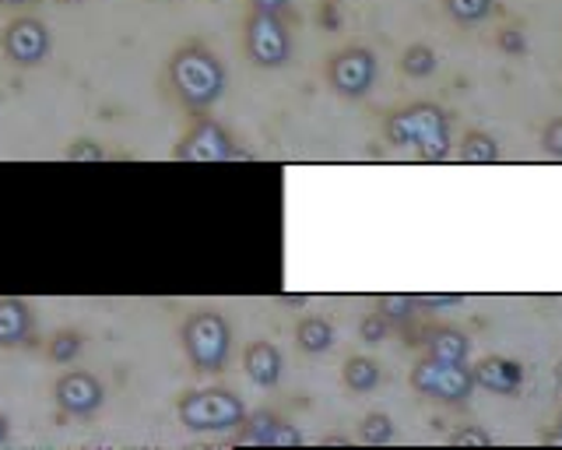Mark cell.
<instances>
[{"mask_svg": "<svg viewBox=\"0 0 562 450\" xmlns=\"http://www.w3.org/2000/svg\"><path fill=\"white\" fill-rule=\"evenodd\" d=\"M386 137L394 148H415L426 162H439L450 148L447 113L432 102H418V106L386 120Z\"/></svg>", "mask_w": 562, "mask_h": 450, "instance_id": "cell-1", "label": "cell"}, {"mask_svg": "<svg viewBox=\"0 0 562 450\" xmlns=\"http://www.w3.org/2000/svg\"><path fill=\"white\" fill-rule=\"evenodd\" d=\"M169 81L187 106L207 110L225 89V71L215 60V54H207L204 46H183L176 49V57L169 64Z\"/></svg>", "mask_w": 562, "mask_h": 450, "instance_id": "cell-2", "label": "cell"}, {"mask_svg": "<svg viewBox=\"0 0 562 450\" xmlns=\"http://www.w3.org/2000/svg\"><path fill=\"white\" fill-rule=\"evenodd\" d=\"M228 341H233V335H228V324L222 314H211V310H204V314H193L183 327V349L190 356V362L204 373H215L225 367L228 359Z\"/></svg>", "mask_w": 562, "mask_h": 450, "instance_id": "cell-3", "label": "cell"}, {"mask_svg": "<svg viewBox=\"0 0 562 450\" xmlns=\"http://www.w3.org/2000/svg\"><path fill=\"white\" fill-rule=\"evenodd\" d=\"M180 423L187 429H233L246 419V408L233 391H193L180 397Z\"/></svg>", "mask_w": 562, "mask_h": 450, "instance_id": "cell-4", "label": "cell"}, {"mask_svg": "<svg viewBox=\"0 0 562 450\" xmlns=\"http://www.w3.org/2000/svg\"><path fill=\"white\" fill-rule=\"evenodd\" d=\"M412 387L418 394L439 397V402H464L474 387V376L464 362H443V359L426 356L412 370Z\"/></svg>", "mask_w": 562, "mask_h": 450, "instance_id": "cell-5", "label": "cell"}, {"mask_svg": "<svg viewBox=\"0 0 562 450\" xmlns=\"http://www.w3.org/2000/svg\"><path fill=\"white\" fill-rule=\"evenodd\" d=\"M0 49H4V57L14 67H35L49 57V29L40 19H32V14H22V19H14L4 29Z\"/></svg>", "mask_w": 562, "mask_h": 450, "instance_id": "cell-6", "label": "cell"}, {"mask_svg": "<svg viewBox=\"0 0 562 450\" xmlns=\"http://www.w3.org/2000/svg\"><path fill=\"white\" fill-rule=\"evenodd\" d=\"M246 49H250L254 64L260 67H281L289 60V32L278 22V14H260L254 11L250 25H246Z\"/></svg>", "mask_w": 562, "mask_h": 450, "instance_id": "cell-7", "label": "cell"}, {"mask_svg": "<svg viewBox=\"0 0 562 450\" xmlns=\"http://www.w3.org/2000/svg\"><path fill=\"white\" fill-rule=\"evenodd\" d=\"M53 397H57V408L64 415H75V419H88L95 415L105 402V391L99 384V376L85 373V370H70L57 380L53 387Z\"/></svg>", "mask_w": 562, "mask_h": 450, "instance_id": "cell-8", "label": "cell"}, {"mask_svg": "<svg viewBox=\"0 0 562 450\" xmlns=\"http://www.w3.org/2000/svg\"><path fill=\"white\" fill-rule=\"evenodd\" d=\"M373 78H376V57L369 54V49H362V46L341 49V54L330 60V85L341 95L369 92V89H373Z\"/></svg>", "mask_w": 562, "mask_h": 450, "instance_id": "cell-9", "label": "cell"}, {"mask_svg": "<svg viewBox=\"0 0 562 450\" xmlns=\"http://www.w3.org/2000/svg\"><path fill=\"white\" fill-rule=\"evenodd\" d=\"M176 159L180 162H225V159H233V142H228V134L215 124V120H201V124L180 142V148H176Z\"/></svg>", "mask_w": 562, "mask_h": 450, "instance_id": "cell-10", "label": "cell"}, {"mask_svg": "<svg viewBox=\"0 0 562 450\" xmlns=\"http://www.w3.org/2000/svg\"><path fill=\"white\" fill-rule=\"evenodd\" d=\"M471 376H474V384L492 391V394H517L524 384L520 362L506 359V356H485L479 367L471 370Z\"/></svg>", "mask_w": 562, "mask_h": 450, "instance_id": "cell-11", "label": "cell"}, {"mask_svg": "<svg viewBox=\"0 0 562 450\" xmlns=\"http://www.w3.org/2000/svg\"><path fill=\"white\" fill-rule=\"evenodd\" d=\"M32 310L22 300L4 296L0 300V349H11V345H25L32 338Z\"/></svg>", "mask_w": 562, "mask_h": 450, "instance_id": "cell-12", "label": "cell"}, {"mask_svg": "<svg viewBox=\"0 0 562 450\" xmlns=\"http://www.w3.org/2000/svg\"><path fill=\"white\" fill-rule=\"evenodd\" d=\"M243 367H246V373H250L254 384H260V387H274V384H278V376H281V356H278L274 345L257 341V345H250V349H246Z\"/></svg>", "mask_w": 562, "mask_h": 450, "instance_id": "cell-13", "label": "cell"}, {"mask_svg": "<svg viewBox=\"0 0 562 450\" xmlns=\"http://www.w3.org/2000/svg\"><path fill=\"white\" fill-rule=\"evenodd\" d=\"M468 349H471V341L461 331H453V327H436V331L429 335V356L432 359L464 362L468 359Z\"/></svg>", "mask_w": 562, "mask_h": 450, "instance_id": "cell-14", "label": "cell"}, {"mask_svg": "<svg viewBox=\"0 0 562 450\" xmlns=\"http://www.w3.org/2000/svg\"><path fill=\"white\" fill-rule=\"evenodd\" d=\"M496 159H499V145L492 142L488 134H482V131L464 134V142H461V162H468V166H492Z\"/></svg>", "mask_w": 562, "mask_h": 450, "instance_id": "cell-15", "label": "cell"}, {"mask_svg": "<svg viewBox=\"0 0 562 450\" xmlns=\"http://www.w3.org/2000/svg\"><path fill=\"white\" fill-rule=\"evenodd\" d=\"M295 341L303 345L306 352H327L330 341H334V327L324 317H306L303 324L295 327Z\"/></svg>", "mask_w": 562, "mask_h": 450, "instance_id": "cell-16", "label": "cell"}, {"mask_svg": "<svg viewBox=\"0 0 562 450\" xmlns=\"http://www.w3.org/2000/svg\"><path fill=\"white\" fill-rule=\"evenodd\" d=\"M345 384L351 391H373L380 384V367L373 359H366V356L348 359L345 362Z\"/></svg>", "mask_w": 562, "mask_h": 450, "instance_id": "cell-17", "label": "cell"}, {"mask_svg": "<svg viewBox=\"0 0 562 450\" xmlns=\"http://www.w3.org/2000/svg\"><path fill=\"white\" fill-rule=\"evenodd\" d=\"M243 426V423H239ZM274 426H278V419L271 412H257L250 423L243 426V432H239V443L243 447H268L271 443V432H274Z\"/></svg>", "mask_w": 562, "mask_h": 450, "instance_id": "cell-18", "label": "cell"}, {"mask_svg": "<svg viewBox=\"0 0 562 450\" xmlns=\"http://www.w3.org/2000/svg\"><path fill=\"white\" fill-rule=\"evenodd\" d=\"M401 67H404V75H412V78H429L436 71V54L429 46H408L404 49V57H401Z\"/></svg>", "mask_w": 562, "mask_h": 450, "instance_id": "cell-19", "label": "cell"}, {"mask_svg": "<svg viewBox=\"0 0 562 450\" xmlns=\"http://www.w3.org/2000/svg\"><path fill=\"white\" fill-rule=\"evenodd\" d=\"M46 352L53 362H75L81 356V335L78 331H57L49 338Z\"/></svg>", "mask_w": 562, "mask_h": 450, "instance_id": "cell-20", "label": "cell"}, {"mask_svg": "<svg viewBox=\"0 0 562 450\" xmlns=\"http://www.w3.org/2000/svg\"><path fill=\"white\" fill-rule=\"evenodd\" d=\"M362 440H366V443H391V440H394V423H391V415H383V412L366 415V419H362Z\"/></svg>", "mask_w": 562, "mask_h": 450, "instance_id": "cell-21", "label": "cell"}, {"mask_svg": "<svg viewBox=\"0 0 562 450\" xmlns=\"http://www.w3.org/2000/svg\"><path fill=\"white\" fill-rule=\"evenodd\" d=\"M447 8L457 22H482L492 11V0H447Z\"/></svg>", "mask_w": 562, "mask_h": 450, "instance_id": "cell-22", "label": "cell"}, {"mask_svg": "<svg viewBox=\"0 0 562 450\" xmlns=\"http://www.w3.org/2000/svg\"><path fill=\"white\" fill-rule=\"evenodd\" d=\"M67 159H70V162H102V159H105V151H102V145L88 142V137H81V142H75V145L67 148Z\"/></svg>", "mask_w": 562, "mask_h": 450, "instance_id": "cell-23", "label": "cell"}, {"mask_svg": "<svg viewBox=\"0 0 562 450\" xmlns=\"http://www.w3.org/2000/svg\"><path fill=\"white\" fill-rule=\"evenodd\" d=\"M412 296H383L380 300V314L386 317V320H404L412 314Z\"/></svg>", "mask_w": 562, "mask_h": 450, "instance_id": "cell-24", "label": "cell"}, {"mask_svg": "<svg viewBox=\"0 0 562 450\" xmlns=\"http://www.w3.org/2000/svg\"><path fill=\"white\" fill-rule=\"evenodd\" d=\"M450 443L453 447H488L492 437H488L485 429H479V426H468V429H457L453 437H450Z\"/></svg>", "mask_w": 562, "mask_h": 450, "instance_id": "cell-25", "label": "cell"}, {"mask_svg": "<svg viewBox=\"0 0 562 450\" xmlns=\"http://www.w3.org/2000/svg\"><path fill=\"white\" fill-rule=\"evenodd\" d=\"M362 341H369V345H376V341H383L386 338V317L383 314H369L366 320H362Z\"/></svg>", "mask_w": 562, "mask_h": 450, "instance_id": "cell-26", "label": "cell"}, {"mask_svg": "<svg viewBox=\"0 0 562 450\" xmlns=\"http://www.w3.org/2000/svg\"><path fill=\"white\" fill-rule=\"evenodd\" d=\"M299 443H303V437H299V429L278 419V426H274V432H271V443H268V447H299Z\"/></svg>", "mask_w": 562, "mask_h": 450, "instance_id": "cell-27", "label": "cell"}, {"mask_svg": "<svg viewBox=\"0 0 562 450\" xmlns=\"http://www.w3.org/2000/svg\"><path fill=\"white\" fill-rule=\"evenodd\" d=\"M541 142H544V151L555 155V159H562V116L552 120V124L544 127V137H541Z\"/></svg>", "mask_w": 562, "mask_h": 450, "instance_id": "cell-28", "label": "cell"}, {"mask_svg": "<svg viewBox=\"0 0 562 450\" xmlns=\"http://www.w3.org/2000/svg\"><path fill=\"white\" fill-rule=\"evenodd\" d=\"M499 46L509 49V54H520V49H524V36H520L517 29H506L503 36H499Z\"/></svg>", "mask_w": 562, "mask_h": 450, "instance_id": "cell-29", "label": "cell"}, {"mask_svg": "<svg viewBox=\"0 0 562 450\" xmlns=\"http://www.w3.org/2000/svg\"><path fill=\"white\" fill-rule=\"evenodd\" d=\"M289 0H254V11L260 14H278V11H285Z\"/></svg>", "mask_w": 562, "mask_h": 450, "instance_id": "cell-30", "label": "cell"}, {"mask_svg": "<svg viewBox=\"0 0 562 450\" xmlns=\"http://www.w3.org/2000/svg\"><path fill=\"white\" fill-rule=\"evenodd\" d=\"M422 303L426 306H453V303H461V296H422Z\"/></svg>", "mask_w": 562, "mask_h": 450, "instance_id": "cell-31", "label": "cell"}, {"mask_svg": "<svg viewBox=\"0 0 562 450\" xmlns=\"http://www.w3.org/2000/svg\"><path fill=\"white\" fill-rule=\"evenodd\" d=\"M8 432H11V423H8V415H4V412H0V443H4V440H8Z\"/></svg>", "mask_w": 562, "mask_h": 450, "instance_id": "cell-32", "label": "cell"}, {"mask_svg": "<svg viewBox=\"0 0 562 450\" xmlns=\"http://www.w3.org/2000/svg\"><path fill=\"white\" fill-rule=\"evenodd\" d=\"M4 8H22V4H29V0H0Z\"/></svg>", "mask_w": 562, "mask_h": 450, "instance_id": "cell-33", "label": "cell"}, {"mask_svg": "<svg viewBox=\"0 0 562 450\" xmlns=\"http://www.w3.org/2000/svg\"><path fill=\"white\" fill-rule=\"evenodd\" d=\"M552 443H562V419H559V429H555V437H552Z\"/></svg>", "mask_w": 562, "mask_h": 450, "instance_id": "cell-34", "label": "cell"}, {"mask_svg": "<svg viewBox=\"0 0 562 450\" xmlns=\"http://www.w3.org/2000/svg\"><path fill=\"white\" fill-rule=\"evenodd\" d=\"M559 387H562V367H559Z\"/></svg>", "mask_w": 562, "mask_h": 450, "instance_id": "cell-35", "label": "cell"}, {"mask_svg": "<svg viewBox=\"0 0 562 450\" xmlns=\"http://www.w3.org/2000/svg\"><path fill=\"white\" fill-rule=\"evenodd\" d=\"M64 4H78V0H64Z\"/></svg>", "mask_w": 562, "mask_h": 450, "instance_id": "cell-36", "label": "cell"}]
</instances>
